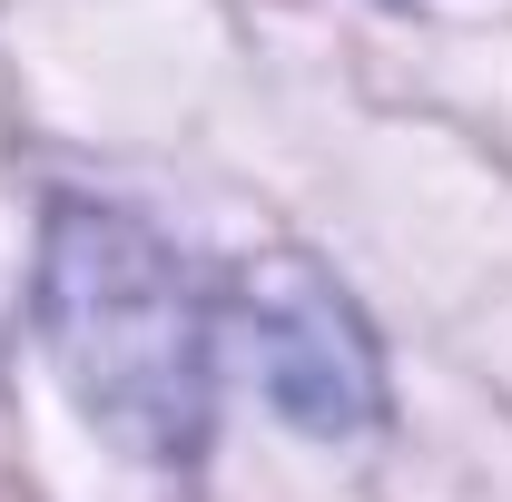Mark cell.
Returning <instances> with one entry per match:
<instances>
[{"mask_svg": "<svg viewBox=\"0 0 512 502\" xmlns=\"http://www.w3.org/2000/svg\"><path fill=\"white\" fill-rule=\"evenodd\" d=\"M40 335L99 434L138 463H197L217 414V306L148 217L60 197L40 237Z\"/></svg>", "mask_w": 512, "mask_h": 502, "instance_id": "6da1fadb", "label": "cell"}, {"mask_svg": "<svg viewBox=\"0 0 512 502\" xmlns=\"http://www.w3.org/2000/svg\"><path fill=\"white\" fill-rule=\"evenodd\" d=\"M237 325H247L256 384H266V404L286 424H306L325 443L384 424V355L325 266H306V256L247 266L237 276Z\"/></svg>", "mask_w": 512, "mask_h": 502, "instance_id": "7a4b0ae2", "label": "cell"}]
</instances>
